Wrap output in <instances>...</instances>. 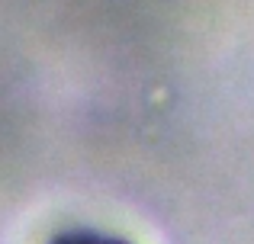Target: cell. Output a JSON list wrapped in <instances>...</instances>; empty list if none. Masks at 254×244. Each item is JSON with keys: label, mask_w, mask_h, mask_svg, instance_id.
I'll return each instance as SVG.
<instances>
[{"label": "cell", "mask_w": 254, "mask_h": 244, "mask_svg": "<svg viewBox=\"0 0 254 244\" xmlns=\"http://www.w3.org/2000/svg\"><path fill=\"white\" fill-rule=\"evenodd\" d=\"M52 244H129L116 235H103V232H90V228H77V232H64L58 235Z\"/></svg>", "instance_id": "cell-1"}]
</instances>
